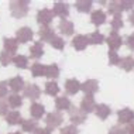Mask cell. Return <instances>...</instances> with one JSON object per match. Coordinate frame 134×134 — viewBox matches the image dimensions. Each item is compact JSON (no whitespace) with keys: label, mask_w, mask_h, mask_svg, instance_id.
Segmentation results:
<instances>
[{"label":"cell","mask_w":134,"mask_h":134,"mask_svg":"<svg viewBox=\"0 0 134 134\" xmlns=\"http://www.w3.org/2000/svg\"><path fill=\"white\" fill-rule=\"evenodd\" d=\"M117 121L119 124H131V121H134V111L129 107H124L121 110L117 111Z\"/></svg>","instance_id":"obj_7"},{"label":"cell","mask_w":134,"mask_h":134,"mask_svg":"<svg viewBox=\"0 0 134 134\" xmlns=\"http://www.w3.org/2000/svg\"><path fill=\"white\" fill-rule=\"evenodd\" d=\"M96 102H95V99H93V96H83V99H82V102H81V109L85 113H92V111H95L96 110Z\"/></svg>","instance_id":"obj_12"},{"label":"cell","mask_w":134,"mask_h":134,"mask_svg":"<svg viewBox=\"0 0 134 134\" xmlns=\"http://www.w3.org/2000/svg\"><path fill=\"white\" fill-rule=\"evenodd\" d=\"M64 121V116L61 111H51V113L47 114L45 117V123H47V127L49 130H55L58 127H61Z\"/></svg>","instance_id":"obj_2"},{"label":"cell","mask_w":134,"mask_h":134,"mask_svg":"<svg viewBox=\"0 0 134 134\" xmlns=\"http://www.w3.org/2000/svg\"><path fill=\"white\" fill-rule=\"evenodd\" d=\"M52 20H54V13H52L51 9L44 7V9L38 10V13H37V23L40 24V26H49Z\"/></svg>","instance_id":"obj_4"},{"label":"cell","mask_w":134,"mask_h":134,"mask_svg":"<svg viewBox=\"0 0 134 134\" xmlns=\"http://www.w3.org/2000/svg\"><path fill=\"white\" fill-rule=\"evenodd\" d=\"M9 82L6 81H0V99H3V97L7 96V93H9Z\"/></svg>","instance_id":"obj_39"},{"label":"cell","mask_w":134,"mask_h":134,"mask_svg":"<svg viewBox=\"0 0 134 134\" xmlns=\"http://www.w3.org/2000/svg\"><path fill=\"white\" fill-rule=\"evenodd\" d=\"M52 13H54V16H58L62 20H65L68 16H69V6H68V3L57 2L52 7Z\"/></svg>","instance_id":"obj_10"},{"label":"cell","mask_w":134,"mask_h":134,"mask_svg":"<svg viewBox=\"0 0 134 134\" xmlns=\"http://www.w3.org/2000/svg\"><path fill=\"white\" fill-rule=\"evenodd\" d=\"M9 134H21L20 131H13V133H9Z\"/></svg>","instance_id":"obj_47"},{"label":"cell","mask_w":134,"mask_h":134,"mask_svg":"<svg viewBox=\"0 0 134 134\" xmlns=\"http://www.w3.org/2000/svg\"><path fill=\"white\" fill-rule=\"evenodd\" d=\"M81 86L82 83L78 81V79H68L66 82H65V92L68 93V95H76V93L81 90Z\"/></svg>","instance_id":"obj_14"},{"label":"cell","mask_w":134,"mask_h":134,"mask_svg":"<svg viewBox=\"0 0 134 134\" xmlns=\"http://www.w3.org/2000/svg\"><path fill=\"white\" fill-rule=\"evenodd\" d=\"M81 90L85 93V96H93L95 93L99 92V82L96 79H88L82 83Z\"/></svg>","instance_id":"obj_5"},{"label":"cell","mask_w":134,"mask_h":134,"mask_svg":"<svg viewBox=\"0 0 134 134\" xmlns=\"http://www.w3.org/2000/svg\"><path fill=\"white\" fill-rule=\"evenodd\" d=\"M44 90H45V93L48 96H52L54 97V96H57L58 93H59L61 88L58 86V83L55 81H48V82L45 83V89Z\"/></svg>","instance_id":"obj_25"},{"label":"cell","mask_w":134,"mask_h":134,"mask_svg":"<svg viewBox=\"0 0 134 134\" xmlns=\"http://www.w3.org/2000/svg\"><path fill=\"white\" fill-rule=\"evenodd\" d=\"M44 113H45L44 104H41V103H38V102H32L31 103V106H30V114H31V117L34 119V120H40V119L44 116Z\"/></svg>","instance_id":"obj_13"},{"label":"cell","mask_w":134,"mask_h":134,"mask_svg":"<svg viewBox=\"0 0 134 134\" xmlns=\"http://www.w3.org/2000/svg\"><path fill=\"white\" fill-rule=\"evenodd\" d=\"M6 121L9 126H17L23 123V117H21L19 110H12L6 114Z\"/></svg>","instance_id":"obj_19"},{"label":"cell","mask_w":134,"mask_h":134,"mask_svg":"<svg viewBox=\"0 0 134 134\" xmlns=\"http://www.w3.org/2000/svg\"><path fill=\"white\" fill-rule=\"evenodd\" d=\"M72 107V103H71V99H68L66 96H59L55 99V109L57 111H61V110H69Z\"/></svg>","instance_id":"obj_22"},{"label":"cell","mask_w":134,"mask_h":134,"mask_svg":"<svg viewBox=\"0 0 134 134\" xmlns=\"http://www.w3.org/2000/svg\"><path fill=\"white\" fill-rule=\"evenodd\" d=\"M3 47H4V51L9 54H16L17 48H19V41L16 38H3Z\"/></svg>","instance_id":"obj_20"},{"label":"cell","mask_w":134,"mask_h":134,"mask_svg":"<svg viewBox=\"0 0 134 134\" xmlns=\"http://www.w3.org/2000/svg\"><path fill=\"white\" fill-rule=\"evenodd\" d=\"M90 21H92V24L96 27L103 26V24L106 23V13L100 9L95 10V12H92V14H90Z\"/></svg>","instance_id":"obj_15"},{"label":"cell","mask_w":134,"mask_h":134,"mask_svg":"<svg viewBox=\"0 0 134 134\" xmlns=\"http://www.w3.org/2000/svg\"><path fill=\"white\" fill-rule=\"evenodd\" d=\"M38 35L41 38V42H51V40L55 37V32L49 26H41L40 27V31H38Z\"/></svg>","instance_id":"obj_16"},{"label":"cell","mask_w":134,"mask_h":134,"mask_svg":"<svg viewBox=\"0 0 134 134\" xmlns=\"http://www.w3.org/2000/svg\"><path fill=\"white\" fill-rule=\"evenodd\" d=\"M126 131H127V134H134V124H129L126 127Z\"/></svg>","instance_id":"obj_45"},{"label":"cell","mask_w":134,"mask_h":134,"mask_svg":"<svg viewBox=\"0 0 134 134\" xmlns=\"http://www.w3.org/2000/svg\"><path fill=\"white\" fill-rule=\"evenodd\" d=\"M28 6H30V3H28L27 0H13V2L10 3L9 9H10V13H12L13 17H16V19H23V17H26L27 13H28Z\"/></svg>","instance_id":"obj_1"},{"label":"cell","mask_w":134,"mask_h":134,"mask_svg":"<svg viewBox=\"0 0 134 134\" xmlns=\"http://www.w3.org/2000/svg\"><path fill=\"white\" fill-rule=\"evenodd\" d=\"M59 134H79V130L76 129V126L71 124V126H65L59 130Z\"/></svg>","instance_id":"obj_37"},{"label":"cell","mask_w":134,"mask_h":134,"mask_svg":"<svg viewBox=\"0 0 134 134\" xmlns=\"http://www.w3.org/2000/svg\"><path fill=\"white\" fill-rule=\"evenodd\" d=\"M58 76H59V66H58L57 64L47 65V68H45V78L57 79Z\"/></svg>","instance_id":"obj_27"},{"label":"cell","mask_w":134,"mask_h":134,"mask_svg":"<svg viewBox=\"0 0 134 134\" xmlns=\"http://www.w3.org/2000/svg\"><path fill=\"white\" fill-rule=\"evenodd\" d=\"M110 26H111V30L117 32V30H120V28H123V26H124V23H123V19L121 16H116L113 17V20L110 21Z\"/></svg>","instance_id":"obj_36"},{"label":"cell","mask_w":134,"mask_h":134,"mask_svg":"<svg viewBox=\"0 0 134 134\" xmlns=\"http://www.w3.org/2000/svg\"><path fill=\"white\" fill-rule=\"evenodd\" d=\"M121 4L120 2H110L109 3V14H111V16H121Z\"/></svg>","instance_id":"obj_33"},{"label":"cell","mask_w":134,"mask_h":134,"mask_svg":"<svg viewBox=\"0 0 134 134\" xmlns=\"http://www.w3.org/2000/svg\"><path fill=\"white\" fill-rule=\"evenodd\" d=\"M119 66H120L121 69H124L126 72L133 71V69H134V58L130 57V55L121 58V59H120V64H119Z\"/></svg>","instance_id":"obj_28"},{"label":"cell","mask_w":134,"mask_h":134,"mask_svg":"<svg viewBox=\"0 0 134 134\" xmlns=\"http://www.w3.org/2000/svg\"><path fill=\"white\" fill-rule=\"evenodd\" d=\"M32 37H34V32L30 27H20L16 31V40L20 44H26V42L31 41Z\"/></svg>","instance_id":"obj_8"},{"label":"cell","mask_w":134,"mask_h":134,"mask_svg":"<svg viewBox=\"0 0 134 134\" xmlns=\"http://www.w3.org/2000/svg\"><path fill=\"white\" fill-rule=\"evenodd\" d=\"M120 59L121 58L119 57V54L116 51H110L109 49V62H110V65H119L120 64Z\"/></svg>","instance_id":"obj_38"},{"label":"cell","mask_w":134,"mask_h":134,"mask_svg":"<svg viewBox=\"0 0 134 134\" xmlns=\"http://www.w3.org/2000/svg\"><path fill=\"white\" fill-rule=\"evenodd\" d=\"M89 44V38L88 35H83V34H78L76 37L72 38V47H74L76 51H83V49L88 47Z\"/></svg>","instance_id":"obj_11"},{"label":"cell","mask_w":134,"mask_h":134,"mask_svg":"<svg viewBox=\"0 0 134 134\" xmlns=\"http://www.w3.org/2000/svg\"><path fill=\"white\" fill-rule=\"evenodd\" d=\"M129 21L131 23V26H134V10L129 13Z\"/></svg>","instance_id":"obj_46"},{"label":"cell","mask_w":134,"mask_h":134,"mask_svg":"<svg viewBox=\"0 0 134 134\" xmlns=\"http://www.w3.org/2000/svg\"><path fill=\"white\" fill-rule=\"evenodd\" d=\"M49 44H51V47L54 49H64V47H65V41H64V38L62 37H54L52 40H51V42H49Z\"/></svg>","instance_id":"obj_35"},{"label":"cell","mask_w":134,"mask_h":134,"mask_svg":"<svg viewBox=\"0 0 134 134\" xmlns=\"http://www.w3.org/2000/svg\"><path fill=\"white\" fill-rule=\"evenodd\" d=\"M42 55H44V45H42V42L41 41L34 42L30 47V57L32 59H40Z\"/></svg>","instance_id":"obj_21"},{"label":"cell","mask_w":134,"mask_h":134,"mask_svg":"<svg viewBox=\"0 0 134 134\" xmlns=\"http://www.w3.org/2000/svg\"><path fill=\"white\" fill-rule=\"evenodd\" d=\"M126 44H127L129 49L134 51V32H133V34H130V35H127V38H126Z\"/></svg>","instance_id":"obj_43"},{"label":"cell","mask_w":134,"mask_h":134,"mask_svg":"<svg viewBox=\"0 0 134 134\" xmlns=\"http://www.w3.org/2000/svg\"><path fill=\"white\" fill-rule=\"evenodd\" d=\"M9 113V103L7 99H0V116H4Z\"/></svg>","instance_id":"obj_40"},{"label":"cell","mask_w":134,"mask_h":134,"mask_svg":"<svg viewBox=\"0 0 134 134\" xmlns=\"http://www.w3.org/2000/svg\"><path fill=\"white\" fill-rule=\"evenodd\" d=\"M69 119H71V121L74 126H79V124H82V123L86 121L88 113H85L81 107L79 109L78 107H71L69 109Z\"/></svg>","instance_id":"obj_3"},{"label":"cell","mask_w":134,"mask_h":134,"mask_svg":"<svg viewBox=\"0 0 134 134\" xmlns=\"http://www.w3.org/2000/svg\"><path fill=\"white\" fill-rule=\"evenodd\" d=\"M13 64L16 65L17 68H20V69H27L28 68V58L26 55L19 54V55H16L13 58Z\"/></svg>","instance_id":"obj_31"},{"label":"cell","mask_w":134,"mask_h":134,"mask_svg":"<svg viewBox=\"0 0 134 134\" xmlns=\"http://www.w3.org/2000/svg\"><path fill=\"white\" fill-rule=\"evenodd\" d=\"M35 134H51V130H49L48 127H44V129H38L37 131H35Z\"/></svg>","instance_id":"obj_44"},{"label":"cell","mask_w":134,"mask_h":134,"mask_svg":"<svg viewBox=\"0 0 134 134\" xmlns=\"http://www.w3.org/2000/svg\"><path fill=\"white\" fill-rule=\"evenodd\" d=\"M23 95L26 96L27 99L35 102V100L41 96V89H40V86L35 85V83H27L26 88H24V90H23Z\"/></svg>","instance_id":"obj_6"},{"label":"cell","mask_w":134,"mask_h":134,"mask_svg":"<svg viewBox=\"0 0 134 134\" xmlns=\"http://www.w3.org/2000/svg\"><path fill=\"white\" fill-rule=\"evenodd\" d=\"M45 65L40 64V62H35L31 65V75L34 78H40V76H45Z\"/></svg>","instance_id":"obj_30"},{"label":"cell","mask_w":134,"mask_h":134,"mask_svg":"<svg viewBox=\"0 0 134 134\" xmlns=\"http://www.w3.org/2000/svg\"><path fill=\"white\" fill-rule=\"evenodd\" d=\"M120 4H121L123 10H126V12H131V9L134 7V0H121Z\"/></svg>","instance_id":"obj_42"},{"label":"cell","mask_w":134,"mask_h":134,"mask_svg":"<svg viewBox=\"0 0 134 134\" xmlns=\"http://www.w3.org/2000/svg\"><path fill=\"white\" fill-rule=\"evenodd\" d=\"M7 103H9V106L12 109H19V107H21V104H23V99H21L20 95L13 93V95H10L7 97Z\"/></svg>","instance_id":"obj_32"},{"label":"cell","mask_w":134,"mask_h":134,"mask_svg":"<svg viewBox=\"0 0 134 134\" xmlns=\"http://www.w3.org/2000/svg\"><path fill=\"white\" fill-rule=\"evenodd\" d=\"M13 55L12 54H9V52H6L4 49H3L2 52H0V64L3 65V66H7L9 64H12L13 62Z\"/></svg>","instance_id":"obj_34"},{"label":"cell","mask_w":134,"mask_h":134,"mask_svg":"<svg viewBox=\"0 0 134 134\" xmlns=\"http://www.w3.org/2000/svg\"><path fill=\"white\" fill-rule=\"evenodd\" d=\"M9 88L13 90V93H19L20 90H24L26 88V83H24V79L21 76H14L9 81Z\"/></svg>","instance_id":"obj_18"},{"label":"cell","mask_w":134,"mask_h":134,"mask_svg":"<svg viewBox=\"0 0 134 134\" xmlns=\"http://www.w3.org/2000/svg\"><path fill=\"white\" fill-rule=\"evenodd\" d=\"M38 121H35L34 119H28V120H23L21 123V130L26 133H35L38 130Z\"/></svg>","instance_id":"obj_24"},{"label":"cell","mask_w":134,"mask_h":134,"mask_svg":"<svg viewBox=\"0 0 134 134\" xmlns=\"http://www.w3.org/2000/svg\"><path fill=\"white\" fill-rule=\"evenodd\" d=\"M95 114H96L97 119H100V120H106L109 116L111 114V110H110V107H109L107 104L102 103V104H97L96 106Z\"/></svg>","instance_id":"obj_23"},{"label":"cell","mask_w":134,"mask_h":134,"mask_svg":"<svg viewBox=\"0 0 134 134\" xmlns=\"http://www.w3.org/2000/svg\"><path fill=\"white\" fill-rule=\"evenodd\" d=\"M109 134H127V131H126L124 127H121V124H117L109 130Z\"/></svg>","instance_id":"obj_41"},{"label":"cell","mask_w":134,"mask_h":134,"mask_svg":"<svg viewBox=\"0 0 134 134\" xmlns=\"http://www.w3.org/2000/svg\"><path fill=\"white\" fill-rule=\"evenodd\" d=\"M88 38H89V44H92V45H100V44H103L104 40H106V37L99 31H93L92 34L88 35Z\"/></svg>","instance_id":"obj_26"},{"label":"cell","mask_w":134,"mask_h":134,"mask_svg":"<svg viewBox=\"0 0 134 134\" xmlns=\"http://www.w3.org/2000/svg\"><path fill=\"white\" fill-rule=\"evenodd\" d=\"M75 7L79 13H89L92 10V2L90 0H78V2H75Z\"/></svg>","instance_id":"obj_29"},{"label":"cell","mask_w":134,"mask_h":134,"mask_svg":"<svg viewBox=\"0 0 134 134\" xmlns=\"http://www.w3.org/2000/svg\"><path fill=\"white\" fill-rule=\"evenodd\" d=\"M58 30L61 31V34L69 37V35L74 34L75 26H74V23H72V21H69V20H61L59 24H58Z\"/></svg>","instance_id":"obj_17"},{"label":"cell","mask_w":134,"mask_h":134,"mask_svg":"<svg viewBox=\"0 0 134 134\" xmlns=\"http://www.w3.org/2000/svg\"><path fill=\"white\" fill-rule=\"evenodd\" d=\"M106 42H107L109 49H110V51H117V49L121 47V44H123V38L119 35V32L111 31L110 34L107 35Z\"/></svg>","instance_id":"obj_9"}]
</instances>
